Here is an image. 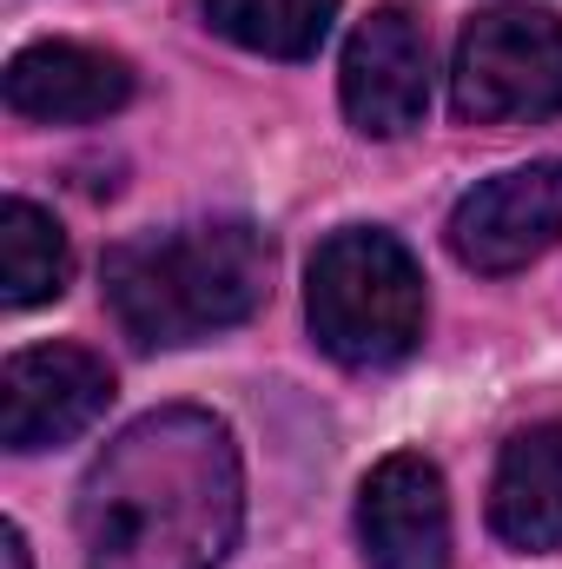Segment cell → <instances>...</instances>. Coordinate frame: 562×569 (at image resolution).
Masks as SVG:
<instances>
[{
	"instance_id": "9c48e42d",
	"label": "cell",
	"mask_w": 562,
	"mask_h": 569,
	"mask_svg": "<svg viewBox=\"0 0 562 569\" xmlns=\"http://www.w3.org/2000/svg\"><path fill=\"white\" fill-rule=\"evenodd\" d=\"M133 100V67L80 40H40L7 60V107L20 120H107Z\"/></svg>"
},
{
	"instance_id": "3957f363",
	"label": "cell",
	"mask_w": 562,
	"mask_h": 569,
	"mask_svg": "<svg viewBox=\"0 0 562 569\" xmlns=\"http://www.w3.org/2000/svg\"><path fill=\"white\" fill-rule=\"evenodd\" d=\"M304 311H311L318 345H324L338 365L378 371V365H398V358L418 351V338H423V272L391 232L351 226V232H331V239L311 252Z\"/></svg>"
},
{
	"instance_id": "7a4b0ae2",
	"label": "cell",
	"mask_w": 562,
	"mask_h": 569,
	"mask_svg": "<svg viewBox=\"0 0 562 569\" xmlns=\"http://www.w3.org/2000/svg\"><path fill=\"white\" fill-rule=\"evenodd\" d=\"M272 246L245 219L172 226L107 252V305L133 345H199L265 305Z\"/></svg>"
},
{
	"instance_id": "ba28073f",
	"label": "cell",
	"mask_w": 562,
	"mask_h": 569,
	"mask_svg": "<svg viewBox=\"0 0 562 569\" xmlns=\"http://www.w3.org/2000/svg\"><path fill=\"white\" fill-rule=\"evenodd\" d=\"M358 543L371 569H450V497L430 457L398 450L364 477Z\"/></svg>"
},
{
	"instance_id": "30bf717a",
	"label": "cell",
	"mask_w": 562,
	"mask_h": 569,
	"mask_svg": "<svg viewBox=\"0 0 562 569\" xmlns=\"http://www.w3.org/2000/svg\"><path fill=\"white\" fill-rule=\"evenodd\" d=\"M490 523L510 550H562V425H530L503 443Z\"/></svg>"
},
{
	"instance_id": "8fae6325",
	"label": "cell",
	"mask_w": 562,
	"mask_h": 569,
	"mask_svg": "<svg viewBox=\"0 0 562 569\" xmlns=\"http://www.w3.org/2000/svg\"><path fill=\"white\" fill-rule=\"evenodd\" d=\"M67 272H73V252H67V232L27 206V199H7L0 206V298L13 311L27 305H47L67 291Z\"/></svg>"
},
{
	"instance_id": "277c9868",
	"label": "cell",
	"mask_w": 562,
	"mask_h": 569,
	"mask_svg": "<svg viewBox=\"0 0 562 569\" xmlns=\"http://www.w3.org/2000/svg\"><path fill=\"white\" fill-rule=\"evenodd\" d=\"M450 100L476 127H530L562 113V20L543 7H483L450 67Z\"/></svg>"
},
{
	"instance_id": "8992f818",
	"label": "cell",
	"mask_w": 562,
	"mask_h": 569,
	"mask_svg": "<svg viewBox=\"0 0 562 569\" xmlns=\"http://www.w3.org/2000/svg\"><path fill=\"white\" fill-rule=\"evenodd\" d=\"M344 113L358 133L371 140H398L423 127L430 107V40H423L418 13L404 7H371L344 47Z\"/></svg>"
},
{
	"instance_id": "4fadbf2b",
	"label": "cell",
	"mask_w": 562,
	"mask_h": 569,
	"mask_svg": "<svg viewBox=\"0 0 562 569\" xmlns=\"http://www.w3.org/2000/svg\"><path fill=\"white\" fill-rule=\"evenodd\" d=\"M0 563H7V569H33V563H27V537H20L13 523L0 530Z\"/></svg>"
},
{
	"instance_id": "7c38bea8",
	"label": "cell",
	"mask_w": 562,
	"mask_h": 569,
	"mask_svg": "<svg viewBox=\"0 0 562 569\" xmlns=\"http://www.w3.org/2000/svg\"><path fill=\"white\" fill-rule=\"evenodd\" d=\"M205 20L232 47H252L265 60H304L324 47L338 0H205Z\"/></svg>"
},
{
	"instance_id": "5b68a950",
	"label": "cell",
	"mask_w": 562,
	"mask_h": 569,
	"mask_svg": "<svg viewBox=\"0 0 562 569\" xmlns=\"http://www.w3.org/2000/svg\"><path fill=\"white\" fill-rule=\"evenodd\" d=\"M550 246H562V159L483 179L450 212V252L470 272H516Z\"/></svg>"
},
{
	"instance_id": "6da1fadb",
	"label": "cell",
	"mask_w": 562,
	"mask_h": 569,
	"mask_svg": "<svg viewBox=\"0 0 562 569\" xmlns=\"http://www.w3.org/2000/svg\"><path fill=\"white\" fill-rule=\"evenodd\" d=\"M239 443L192 405L145 411L80 483L87 569H219L239 543Z\"/></svg>"
},
{
	"instance_id": "52a82bcc",
	"label": "cell",
	"mask_w": 562,
	"mask_h": 569,
	"mask_svg": "<svg viewBox=\"0 0 562 569\" xmlns=\"http://www.w3.org/2000/svg\"><path fill=\"white\" fill-rule=\"evenodd\" d=\"M113 398V371L80 345L13 351L0 371V437L7 450H47L93 425Z\"/></svg>"
}]
</instances>
